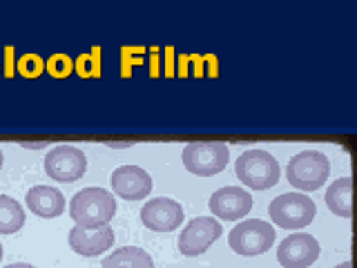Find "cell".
<instances>
[{
  "label": "cell",
  "mask_w": 357,
  "mask_h": 268,
  "mask_svg": "<svg viewBox=\"0 0 357 268\" xmlns=\"http://www.w3.org/2000/svg\"><path fill=\"white\" fill-rule=\"evenodd\" d=\"M116 215V199L105 188H83L72 197L70 217L76 226H107Z\"/></svg>",
  "instance_id": "cell-1"
},
{
  "label": "cell",
  "mask_w": 357,
  "mask_h": 268,
  "mask_svg": "<svg viewBox=\"0 0 357 268\" xmlns=\"http://www.w3.org/2000/svg\"><path fill=\"white\" fill-rule=\"evenodd\" d=\"M234 172L237 179L250 190H268L277 186L279 177H282V168L277 159L268 150H245L234 161Z\"/></svg>",
  "instance_id": "cell-2"
},
{
  "label": "cell",
  "mask_w": 357,
  "mask_h": 268,
  "mask_svg": "<svg viewBox=\"0 0 357 268\" xmlns=\"http://www.w3.org/2000/svg\"><path fill=\"white\" fill-rule=\"evenodd\" d=\"M331 174V161L328 156L319 150H304L295 154L286 165V179L288 184L297 188L299 193H312L319 190L328 181Z\"/></svg>",
  "instance_id": "cell-3"
},
{
  "label": "cell",
  "mask_w": 357,
  "mask_h": 268,
  "mask_svg": "<svg viewBox=\"0 0 357 268\" xmlns=\"http://www.w3.org/2000/svg\"><path fill=\"white\" fill-rule=\"evenodd\" d=\"M268 215L273 223L286 230H299L312 223L317 215V206L310 197L304 193H284L271 201Z\"/></svg>",
  "instance_id": "cell-4"
},
{
  "label": "cell",
  "mask_w": 357,
  "mask_h": 268,
  "mask_svg": "<svg viewBox=\"0 0 357 268\" xmlns=\"http://www.w3.org/2000/svg\"><path fill=\"white\" fill-rule=\"evenodd\" d=\"M183 165L197 177H212L226 170L230 161V148L219 141H192L183 148Z\"/></svg>",
  "instance_id": "cell-5"
},
{
  "label": "cell",
  "mask_w": 357,
  "mask_h": 268,
  "mask_svg": "<svg viewBox=\"0 0 357 268\" xmlns=\"http://www.w3.org/2000/svg\"><path fill=\"white\" fill-rule=\"evenodd\" d=\"M275 237H277V232L268 221L245 219L230 230L228 244L237 255L255 257V255H261L266 251H271L273 244H275Z\"/></svg>",
  "instance_id": "cell-6"
},
{
  "label": "cell",
  "mask_w": 357,
  "mask_h": 268,
  "mask_svg": "<svg viewBox=\"0 0 357 268\" xmlns=\"http://www.w3.org/2000/svg\"><path fill=\"white\" fill-rule=\"evenodd\" d=\"M87 170V156L76 145H54L45 156V172L50 179L61 184H74L78 181Z\"/></svg>",
  "instance_id": "cell-7"
},
{
  "label": "cell",
  "mask_w": 357,
  "mask_h": 268,
  "mask_svg": "<svg viewBox=\"0 0 357 268\" xmlns=\"http://www.w3.org/2000/svg\"><path fill=\"white\" fill-rule=\"evenodd\" d=\"M319 241L308 232H293L279 244L277 262L284 268H308L319 257Z\"/></svg>",
  "instance_id": "cell-8"
},
{
  "label": "cell",
  "mask_w": 357,
  "mask_h": 268,
  "mask_svg": "<svg viewBox=\"0 0 357 268\" xmlns=\"http://www.w3.org/2000/svg\"><path fill=\"white\" fill-rule=\"evenodd\" d=\"M221 223L215 217H197L178 234V251L185 257H197L210 248L212 241L221 237Z\"/></svg>",
  "instance_id": "cell-9"
},
{
  "label": "cell",
  "mask_w": 357,
  "mask_h": 268,
  "mask_svg": "<svg viewBox=\"0 0 357 268\" xmlns=\"http://www.w3.org/2000/svg\"><path fill=\"white\" fill-rule=\"evenodd\" d=\"M183 208L176 199L170 197H154L141 210V221L152 232H172L181 226Z\"/></svg>",
  "instance_id": "cell-10"
},
{
  "label": "cell",
  "mask_w": 357,
  "mask_h": 268,
  "mask_svg": "<svg viewBox=\"0 0 357 268\" xmlns=\"http://www.w3.org/2000/svg\"><path fill=\"white\" fill-rule=\"evenodd\" d=\"M210 212L223 221H239L245 215H250L252 210V197L248 190L237 188V186H226L212 193L210 201Z\"/></svg>",
  "instance_id": "cell-11"
},
{
  "label": "cell",
  "mask_w": 357,
  "mask_h": 268,
  "mask_svg": "<svg viewBox=\"0 0 357 268\" xmlns=\"http://www.w3.org/2000/svg\"><path fill=\"white\" fill-rule=\"evenodd\" d=\"M112 190L128 201H139L152 193V177L141 165H121L112 172Z\"/></svg>",
  "instance_id": "cell-12"
},
{
  "label": "cell",
  "mask_w": 357,
  "mask_h": 268,
  "mask_svg": "<svg viewBox=\"0 0 357 268\" xmlns=\"http://www.w3.org/2000/svg\"><path fill=\"white\" fill-rule=\"evenodd\" d=\"M67 239H70L74 253L83 257H98L114 246V230L109 228V223L107 226H96V228L74 226Z\"/></svg>",
  "instance_id": "cell-13"
},
{
  "label": "cell",
  "mask_w": 357,
  "mask_h": 268,
  "mask_svg": "<svg viewBox=\"0 0 357 268\" xmlns=\"http://www.w3.org/2000/svg\"><path fill=\"white\" fill-rule=\"evenodd\" d=\"M27 208L43 219L61 217L65 210V195L52 186H33L27 190Z\"/></svg>",
  "instance_id": "cell-14"
},
{
  "label": "cell",
  "mask_w": 357,
  "mask_h": 268,
  "mask_svg": "<svg viewBox=\"0 0 357 268\" xmlns=\"http://www.w3.org/2000/svg\"><path fill=\"white\" fill-rule=\"evenodd\" d=\"M326 206L333 215L349 219L353 215V179L342 177L326 190Z\"/></svg>",
  "instance_id": "cell-15"
},
{
  "label": "cell",
  "mask_w": 357,
  "mask_h": 268,
  "mask_svg": "<svg viewBox=\"0 0 357 268\" xmlns=\"http://www.w3.org/2000/svg\"><path fill=\"white\" fill-rule=\"evenodd\" d=\"M103 268H154V262L139 246H123L105 257Z\"/></svg>",
  "instance_id": "cell-16"
},
{
  "label": "cell",
  "mask_w": 357,
  "mask_h": 268,
  "mask_svg": "<svg viewBox=\"0 0 357 268\" xmlns=\"http://www.w3.org/2000/svg\"><path fill=\"white\" fill-rule=\"evenodd\" d=\"M25 223V210L16 199L0 195V234H14Z\"/></svg>",
  "instance_id": "cell-17"
},
{
  "label": "cell",
  "mask_w": 357,
  "mask_h": 268,
  "mask_svg": "<svg viewBox=\"0 0 357 268\" xmlns=\"http://www.w3.org/2000/svg\"><path fill=\"white\" fill-rule=\"evenodd\" d=\"M18 72L27 78H33V76H40L43 74V61L38 56L33 54H27V56H20L18 61Z\"/></svg>",
  "instance_id": "cell-18"
},
{
  "label": "cell",
  "mask_w": 357,
  "mask_h": 268,
  "mask_svg": "<svg viewBox=\"0 0 357 268\" xmlns=\"http://www.w3.org/2000/svg\"><path fill=\"white\" fill-rule=\"evenodd\" d=\"M47 70H50V74L56 76V78H65V76H70V74H72L74 63H72L70 56L61 54V56H54V59L50 61V67H47Z\"/></svg>",
  "instance_id": "cell-19"
},
{
  "label": "cell",
  "mask_w": 357,
  "mask_h": 268,
  "mask_svg": "<svg viewBox=\"0 0 357 268\" xmlns=\"http://www.w3.org/2000/svg\"><path fill=\"white\" fill-rule=\"evenodd\" d=\"M5 268H36V266H31V264H9Z\"/></svg>",
  "instance_id": "cell-20"
},
{
  "label": "cell",
  "mask_w": 357,
  "mask_h": 268,
  "mask_svg": "<svg viewBox=\"0 0 357 268\" xmlns=\"http://www.w3.org/2000/svg\"><path fill=\"white\" fill-rule=\"evenodd\" d=\"M335 268H353V264L351 262H344V264H337Z\"/></svg>",
  "instance_id": "cell-21"
},
{
  "label": "cell",
  "mask_w": 357,
  "mask_h": 268,
  "mask_svg": "<svg viewBox=\"0 0 357 268\" xmlns=\"http://www.w3.org/2000/svg\"><path fill=\"white\" fill-rule=\"evenodd\" d=\"M3 161H5V156H3V150H0V168H3Z\"/></svg>",
  "instance_id": "cell-22"
},
{
  "label": "cell",
  "mask_w": 357,
  "mask_h": 268,
  "mask_svg": "<svg viewBox=\"0 0 357 268\" xmlns=\"http://www.w3.org/2000/svg\"><path fill=\"white\" fill-rule=\"evenodd\" d=\"M0 260H3V246H0Z\"/></svg>",
  "instance_id": "cell-23"
}]
</instances>
